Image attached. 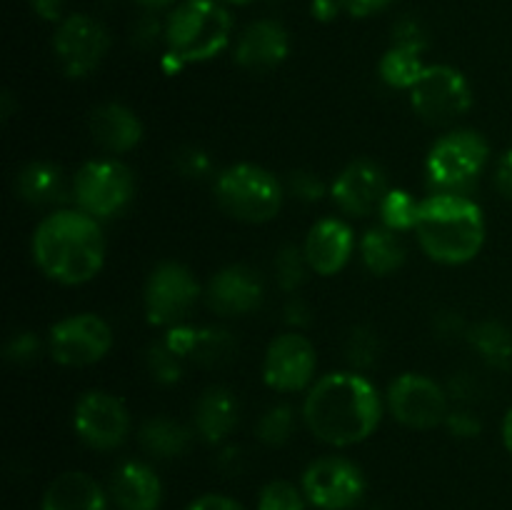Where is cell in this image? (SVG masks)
<instances>
[{
    "label": "cell",
    "instance_id": "obj_10",
    "mask_svg": "<svg viewBox=\"0 0 512 510\" xmlns=\"http://www.w3.org/2000/svg\"><path fill=\"white\" fill-rule=\"evenodd\" d=\"M415 115L430 125H453L473 110V85L463 70L445 63L425 68L415 88L410 90Z\"/></svg>",
    "mask_w": 512,
    "mask_h": 510
},
{
    "label": "cell",
    "instance_id": "obj_38",
    "mask_svg": "<svg viewBox=\"0 0 512 510\" xmlns=\"http://www.w3.org/2000/svg\"><path fill=\"white\" fill-rule=\"evenodd\" d=\"M43 348H48V343H43V340L38 338V333H33V330H18V333H13L8 338L3 353L8 363L28 365L40 358Z\"/></svg>",
    "mask_w": 512,
    "mask_h": 510
},
{
    "label": "cell",
    "instance_id": "obj_48",
    "mask_svg": "<svg viewBox=\"0 0 512 510\" xmlns=\"http://www.w3.org/2000/svg\"><path fill=\"white\" fill-rule=\"evenodd\" d=\"M340 10H343L340 0H313V5H310V13H313V18L320 20V23L335 20Z\"/></svg>",
    "mask_w": 512,
    "mask_h": 510
},
{
    "label": "cell",
    "instance_id": "obj_15",
    "mask_svg": "<svg viewBox=\"0 0 512 510\" xmlns=\"http://www.w3.org/2000/svg\"><path fill=\"white\" fill-rule=\"evenodd\" d=\"M110 50V33L93 15L73 13L53 33V53L70 80H83L100 68Z\"/></svg>",
    "mask_w": 512,
    "mask_h": 510
},
{
    "label": "cell",
    "instance_id": "obj_21",
    "mask_svg": "<svg viewBox=\"0 0 512 510\" xmlns=\"http://www.w3.org/2000/svg\"><path fill=\"white\" fill-rule=\"evenodd\" d=\"M88 130L93 143L113 158H120V155L138 148L145 133L138 113L130 105L118 103V100L100 103L98 108H93L88 118Z\"/></svg>",
    "mask_w": 512,
    "mask_h": 510
},
{
    "label": "cell",
    "instance_id": "obj_8",
    "mask_svg": "<svg viewBox=\"0 0 512 510\" xmlns=\"http://www.w3.org/2000/svg\"><path fill=\"white\" fill-rule=\"evenodd\" d=\"M200 298H205V288L193 270L178 260H163L145 278L143 315L153 328L170 330L188 323Z\"/></svg>",
    "mask_w": 512,
    "mask_h": 510
},
{
    "label": "cell",
    "instance_id": "obj_20",
    "mask_svg": "<svg viewBox=\"0 0 512 510\" xmlns=\"http://www.w3.org/2000/svg\"><path fill=\"white\" fill-rule=\"evenodd\" d=\"M290 55V35L278 20H255L235 40L233 58L248 73H268L280 68Z\"/></svg>",
    "mask_w": 512,
    "mask_h": 510
},
{
    "label": "cell",
    "instance_id": "obj_11",
    "mask_svg": "<svg viewBox=\"0 0 512 510\" xmlns=\"http://www.w3.org/2000/svg\"><path fill=\"white\" fill-rule=\"evenodd\" d=\"M305 500L318 510H353L363 503L368 480L345 455H320L300 475Z\"/></svg>",
    "mask_w": 512,
    "mask_h": 510
},
{
    "label": "cell",
    "instance_id": "obj_44",
    "mask_svg": "<svg viewBox=\"0 0 512 510\" xmlns=\"http://www.w3.org/2000/svg\"><path fill=\"white\" fill-rule=\"evenodd\" d=\"M185 510H245V505L238 503L235 498H230V495L205 493L198 495L195 500H190Z\"/></svg>",
    "mask_w": 512,
    "mask_h": 510
},
{
    "label": "cell",
    "instance_id": "obj_30",
    "mask_svg": "<svg viewBox=\"0 0 512 510\" xmlns=\"http://www.w3.org/2000/svg\"><path fill=\"white\" fill-rule=\"evenodd\" d=\"M298 428V410L288 403H275L265 408L255 420V438L268 448H283Z\"/></svg>",
    "mask_w": 512,
    "mask_h": 510
},
{
    "label": "cell",
    "instance_id": "obj_13",
    "mask_svg": "<svg viewBox=\"0 0 512 510\" xmlns=\"http://www.w3.org/2000/svg\"><path fill=\"white\" fill-rule=\"evenodd\" d=\"M260 375L273 393H305L318 380V350L303 330L278 333L265 348Z\"/></svg>",
    "mask_w": 512,
    "mask_h": 510
},
{
    "label": "cell",
    "instance_id": "obj_40",
    "mask_svg": "<svg viewBox=\"0 0 512 510\" xmlns=\"http://www.w3.org/2000/svg\"><path fill=\"white\" fill-rule=\"evenodd\" d=\"M445 388H448L450 400H453V403H458V405H470L475 400V395L483 393V385L478 383L475 373H470V370L455 373L453 378L445 383Z\"/></svg>",
    "mask_w": 512,
    "mask_h": 510
},
{
    "label": "cell",
    "instance_id": "obj_49",
    "mask_svg": "<svg viewBox=\"0 0 512 510\" xmlns=\"http://www.w3.org/2000/svg\"><path fill=\"white\" fill-rule=\"evenodd\" d=\"M35 13L45 20H55L60 23V10H63V0H30Z\"/></svg>",
    "mask_w": 512,
    "mask_h": 510
},
{
    "label": "cell",
    "instance_id": "obj_4",
    "mask_svg": "<svg viewBox=\"0 0 512 510\" xmlns=\"http://www.w3.org/2000/svg\"><path fill=\"white\" fill-rule=\"evenodd\" d=\"M233 40V15L218 0H180L165 20V50L185 65L218 58Z\"/></svg>",
    "mask_w": 512,
    "mask_h": 510
},
{
    "label": "cell",
    "instance_id": "obj_46",
    "mask_svg": "<svg viewBox=\"0 0 512 510\" xmlns=\"http://www.w3.org/2000/svg\"><path fill=\"white\" fill-rule=\"evenodd\" d=\"M395 0H340L345 13H350L353 18H370V15L380 13V10L390 8Z\"/></svg>",
    "mask_w": 512,
    "mask_h": 510
},
{
    "label": "cell",
    "instance_id": "obj_50",
    "mask_svg": "<svg viewBox=\"0 0 512 510\" xmlns=\"http://www.w3.org/2000/svg\"><path fill=\"white\" fill-rule=\"evenodd\" d=\"M135 3H138L145 13L158 15V13H165V10L170 13V10H173L180 0H135Z\"/></svg>",
    "mask_w": 512,
    "mask_h": 510
},
{
    "label": "cell",
    "instance_id": "obj_17",
    "mask_svg": "<svg viewBox=\"0 0 512 510\" xmlns=\"http://www.w3.org/2000/svg\"><path fill=\"white\" fill-rule=\"evenodd\" d=\"M265 300V283L255 268L233 263L210 275L205 285V305L220 318H245L260 310Z\"/></svg>",
    "mask_w": 512,
    "mask_h": 510
},
{
    "label": "cell",
    "instance_id": "obj_37",
    "mask_svg": "<svg viewBox=\"0 0 512 510\" xmlns=\"http://www.w3.org/2000/svg\"><path fill=\"white\" fill-rule=\"evenodd\" d=\"M285 193L290 198L300 200V203H320L325 195H330V185L320 178L313 170H293L288 173V180H285Z\"/></svg>",
    "mask_w": 512,
    "mask_h": 510
},
{
    "label": "cell",
    "instance_id": "obj_34",
    "mask_svg": "<svg viewBox=\"0 0 512 510\" xmlns=\"http://www.w3.org/2000/svg\"><path fill=\"white\" fill-rule=\"evenodd\" d=\"M378 355H380V340L378 333L368 325H358V328L350 330L348 340H345V358H348L350 368L365 370L373 368L378 363Z\"/></svg>",
    "mask_w": 512,
    "mask_h": 510
},
{
    "label": "cell",
    "instance_id": "obj_52",
    "mask_svg": "<svg viewBox=\"0 0 512 510\" xmlns=\"http://www.w3.org/2000/svg\"><path fill=\"white\" fill-rule=\"evenodd\" d=\"M218 3H223V5H250V3H255V0H218Z\"/></svg>",
    "mask_w": 512,
    "mask_h": 510
},
{
    "label": "cell",
    "instance_id": "obj_36",
    "mask_svg": "<svg viewBox=\"0 0 512 510\" xmlns=\"http://www.w3.org/2000/svg\"><path fill=\"white\" fill-rule=\"evenodd\" d=\"M173 168L180 178L185 180H208L210 175H218L215 173V163L210 158L208 150L198 148V145H185L175 153L173 158Z\"/></svg>",
    "mask_w": 512,
    "mask_h": 510
},
{
    "label": "cell",
    "instance_id": "obj_1",
    "mask_svg": "<svg viewBox=\"0 0 512 510\" xmlns=\"http://www.w3.org/2000/svg\"><path fill=\"white\" fill-rule=\"evenodd\" d=\"M385 415V395L360 370H333L318 375L305 390L300 420L320 443L353 448L373 438Z\"/></svg>",
    "mask_w": 512,
    "mask_h": 510
},
{
    "label": "cell",
    "instance_id": "obj_3",
    "mask_svg": "<svg viewBox=\"0 0 512 510\" xmlns=\"http://www.w3.org/2000/svg\"><path fill=\"white\" fill-rule=\"evenodd\" d=\"M425 258L458 268L478 258L488 238V223L480 203L465 193H430L420 200L413 230Z\"/></svg>",
    "mask_w": 512,
    "mask_h": 510
},
{
    "label": "cell",
    "instance_id": "obj_23",
    "mask_svg": "<svg viewBox=\"0 0 512 510\" xmlns=\"http://www.w3.org/2000/svg\"><path fill=\"white\" fill-rule=\"evenodd\" d=\"M240 425V400L225 385H210L193 405V428L200 440L225 445Z\"/></svg>",
    "mask_w": 512,
    "mask_h": 510
},
{
    "label": "cell",
    "instance_id": "obj_12",
    "mask_svg": "<svg viewBox=\"0 0 512 510\" xmlns=\"http://www.w3.org/2000/svg\"><path fill=\"white\" fill-rule=\"evenodd\" d=\"M48 355L63 368H90L113 350V328L98 313H73L48 330Z\"/></svg>",
    "mask_w": 512,
    "mask_h": 510
},
{
    "label": "cell",
    "instance_id": "obj_29",
    "mask_svg": "<svg viewBox=\"0 0 512 510\" xmlns=\"http://www.w3.org/2000/svg\"><path fill=\"white\" fill-rule=\"evenodd\" d=\"M428 63L423 60V50L408 48V45H390L378 63V75L390 90H410L425 73Z\"/></svg>",
    "mask_w": 512,
    "mask_h": 510
},
{
    "label": "cell",
    "instance_id": "obj_43",
    "mask_svg": "<svg viewBox=\"0 0 512 510\" xmlns=\"http://www.w3.org/2000/svg\"><path fill=\"white\" fill-rule=\"evenodd\" d=\"M283 320L288 323L290 330L308 328V323L313 320V310H310L308 300L300 298L298 293L288 295V300L283 305Z\"/></svg>",
    "mask_w": 512,
    "mask_h": 510
},
{
    "label": "cell",
    "instance_id": "obj_6",
    "mask_svg": "<svg viewBox=\"0 0 512 510\" xmlns=\"http://www.w3.org/2000/svg\"><path fill=\"white\" fill-rule=\"evenodd\" d=\"M135 190L138 180L130 165L113 155L85 160L70 175V203L100 223L123 215L133 203Z\"/></svg>",
    "mask_w": 512,
    "mask_h": 510
},
{
    "label": "cell",
    "instance_id": "obj_47",
    "mask_svg": "<svg viewBox=\"0 0 512 510\" xmlns=\"http://www.w3.org/2000/svg\"><path fill=\"white\" fill-rule=\"evenodd\" d=\"M468 328L470 325H465L458 313H438V318H435V330L440 333V338H458V335L465 338Z\"/></svg>",
    "mask_w": 512,
    "mask_h": 510
},
{
    "label": "cell",
    "instance_id": "obj_18",
    "mask_svg": "<svg viewBox=\"0 0 512 510\" xmlns=\"http://www.w3.org/2000/svg\"><path fill=\"white\" fill-rule=\"evenodd\" d=\"M358 250L355 230L345 218H320L310 225L303 240V253L310 265V273L320 278H333L343 273Z\"/></svg>",
    "mask_w": 512,
    "mask_h": 510
},
{
    "label": "cell",
    "instance_id": "obj_14",
    "mask_svg": "<svg viewBox=\"0 0 512 510\" xmlns=\"http://www.w3.org/2000/svg\"><path fill=\"white\" fill-rule=\"evenodd\" d=\"M73 430L90 450L110 453L128 440L133 418L123 398L108 390H88L75 400Z\"/></svg>",
    "mask_w": 512,
    "mask_h": 510
},
{
    "label": "cell",
    "instance_id": "obj_9",
    "mask_svg": "<svg viewBox=\"0 0 512 510\" xmlns=\"http://www.w3.org/2000/svg\"><path fill=\"white\" fill-rule=\"evenodd\" d=\"M453 400L448 388L425 373H400L385 390V410L395 423L410 430H435L445 425Z\"/></svg>",
    "mask_w": 512,
    "mask_h": 510
},
{
    "label": "cell",
    "instance_id": "obj_32",
    "mask_svg": "<svg viewBox=\"0 0 512 510\" xmlns=\"http://www.w3.org/2000/svg\"><path fill=\"white\" fill-rule=\"evenodd\" d=\"M273 275H275V283H278V288L283 290L285 295L298 293L310 275V265L308 260H305L303 245H295V243L280 245L273 260Z\"/></svg>",
    "mask_w": 512,
    "mask_h": 510
},
{
    "label": "cell",
    "instance_id": "obj_39",
    "mask_svg": "<svg viewBox=\"0 0 512 510\" xmlns=\"http://www.w3.org/2000/svg\"><path fill=\"white\" fill-rule=\"evenodd\" d=\"M443 428L448 430L453 438H460V440H473L483 433V423H480L475 410H470L468 405H455V408H450Z\"/></svg>",
    "mask_w": 512,
    "mask_h": 510
},
{
    "label": "cell",
    "instance_id": "obj_24",
    "mask_svg": "<svg viewBox=\"0 0 512 510\" xmlns=\"http://www.w3.org/2000/svg\"><path fill=\"white\" fill-rule=\"evenodd\" d=\"M40 510H110V495L93 475L65 470L48 483Z\"/></svg>",
    "mask_w": 512,
    "mask_h": 510
},
{
    "label": "cell",
    "instance_id": "obj_42",
    "mask_svg": "<svg viewBox=\"0 0 512 510\" xmlns=\"http://www.w3.org/2000/svg\"><path fill=\"white\" fill-rule=\"evenodd\" d=\"M158 40L165 43V23H160L153 13H145L143 18L135 23L133 43L140 45V48H150V45H155Z\"/></svg>",
    "mask_w": 512,
    "mask_h": 510
},
{
    "label": "cell",
    "instance_id": "obj_28",
    "mask_svg": "<svg viewBox=\"0 0 512 510\" xmlns=\"http://www.w3.org/2000/svg\"><path fill=\"white\" fill-rule=\"evenodd\" d=\"M470 348L480 355L488 368L510 370L512 368V330L500 320H480L468 328L465 335Z\"/></svg>",
    "mask_w": 512,
    "mask_h": 510
},
{
    "label": "cell",
    "instance_id": "obj_5",
    "mask_svg": "<svg viewBox=\"0 0 512 510\" xmlns=\"http://www.w3.org/2000/svg\"><path fill=\"white\" fill-rule=\"evenodd\" d=\"M213 195L228 218L248 225L270 223L283 210L285 183L258 163H233L213 178Z\"/></svg>",
    "mask_w": 512,
    "mask_h": 510
},
{
    "label": "cell",
    "instance_id": "obj_27",
    "mask_svg": "<svg viewBox=\"0 0 512 510\" xmlns=\"http://www.w3.org/2000/svg\"><path fill=\"white\" fill-rule=\"evenodd\" d=\"M358 253L365 270H368L370 275H375V278L395 275L403 268L405 260H408L403 235L385 228V225H373V228H368L360 235Z\"/></svg>",
    "mask_w": 512,
    "mask_h": 510
},
{
    "label": "cell",
    "instance_id": "obj_7",
    "mask_svg": "<svg viewBox=\"0 0 512 510\" xmlns=\"http://www.w3.org/2000/svg\"><path fill=\"white\" fill-rule=\"evenodd\" d=\"M490 160V145L473 128L440 135L425 155V178L435 193H470Z\"/></svg>",
    "mask_w": 512,
    "mask_h": 510
},
{
    "label": "cell",
    "instance_id": "obj_51",
    "mask_svg": "<svg viewBox=\"0 0 512 510\" xmlns=\"http://www.w3.org/2000/svg\"><path fill=\"white\" fill-rule=\"evenodd\" d=\"M500 435H503L505 450H508V453L512 455V405L508 408V413H505L503 428H500Z\"/></svg>",
    "mask_w": 512,
    "mask_h": 510
},
{
    "label": "cell",
    "instance_id": "obj_41",
    "mask_svg": "<svg viewBox=\"0 0 512 510\" xmlns=\"http://www.w3.org/2000/svg\"><path fill=\"white\" fill-rule=\"evenodd\" d=\"M393 45H408V48L428 50V35H425L423 25L413 18H403L395 23L393 28Z\"/></svg>",
    "mask_w": 512,
    "mask_h": 510
},
{
    "label": "cell",
    "instance_id": "obj_22",
    "mask_svg": "<svg viewBox=\"0 0 512 510\" xmlns=\"http://www.w3.org/2000/svg\"><path fill=\"white\" fill-rule=\"evenodd\" d=\"M108 495L115 510H158L163 503V480L145 460H125L110 475Z\"/></svg>",
    "mask_w": 512,
    "mask_h": 510
},
{
    "label": "cell",
    "instance_id": "obj_26",
    "mask_svg": "<svg viewBox=\"0 0 512 510\" xmlns=\"http://www.w3.org/2000/svg\"><path fill=\"white\" fill-rule=\"evenodd\" d=\"M195 438V428L188 423L170 418V415H153L143 420L138 428V443L145 455L155 460L180 458L190 450Z\"/></svg>",
    "mask_w": 512,
    "mask_h": 510
},
{
    "label": "cell",
    "instance_id": "obj_16",
    "mask_svg": "<svg viewBox=\"0 0 512 510\" xmlns=\"http://www.w3.org/2000/svg\"><path fill=\"white\" fill-rule=\"evenodd\" d=\"M388 175L375 160H350L333 180H330V200L345 218H370L378 215L380 203L388 195Z\"/></svg>",
    "mask_w": 512,
    "mask_h": 510
},
{
    "label": "cell",
    "instance_id": "obj_35",
    "mask_svg": "<svg viewBox=\"0 0 512 510\" xmlns=\"http://www.w3.org/2000/svg\"><path fill=\"white\" fill-rule=\"evenodd\" d=\"M305 505L303 488L283 478L268 480L258 493V510H305Z\"/></svg>",
    "mask_w": 512,
    "mask_h": 510
},
{
    "label": "cell",
    "instance_id": "obj_19",
    "mask_svg": "<svg viewBox=\"0 0 512 510\" xmlns=\"http://www.w3.org/2000/svg\"><path fill=\"white\" fill-rule=\"evenodd\" d=\"M163 340L185 363L203 365V368H220L233 360L235 353L233 333L220 325H175L165 330Z\"/></svg>",
    "mask_w": 512,
    "mask_h": 510
},
{
    "label": "cell",
    "instance_id": "obj_31",
    "mask_svg": "<svg viewBox=\"0 0 512 510\" xmlns=\"http://www.w3.org/2000/svg\"><path fill=\"white\" fill-rule=\"evenodd\" d=\"M420 200L423 198H415L410 190L390 188L378 210L380 225H385V228L395 230V233L400 235L413 233L415 225H418Z\"/></svg>",
    "mask_w": 512,
    "mask_h": 510
},
{
    "label": "cell",
    "instance_id": "obj_25",
    "mask_svg": "<svg viewBox=\"0 0 512 510\" xmlns=\"http://www.w3.org/2000/svg\"><path fill=\"white\" fill-rule=\"evenodd\" d=\"M13 190L23 203L33 208H63L70 200V180L63 168L50 160H30L18 170L13 180Z\"/></svg>",
    "mask_w": 512,
    "mask_h": 510
},
{
    "label": "cell",
    "instance_id": "obj_45",
    "mask_svg": "<svg viewBox=\"0 0 512 510\" xmlns=\"http://www.w3.org/2000/svg\"><path fill=\"white\" fill-rule=\"evenodd\" d=\"M493 180L498 193L503 195L505 200H512V148H508L503 155H500L498 165H495Z\"/></svg>",
    "mask_w": 512,
    "mask_h": 510
},
{
    "label": "cell",
    "instance_id": "obj_33",
    "mask_svg": "<svg viewBox=\"0 0 512 510\" xmlns=\"http://www.w3.org/2000/svg\"><path fill=\"white\" fill-rule=\"evenodd\" d=\"M145 368H148V375L155 383L170 388V385H178L183 380L185 360L178 353H173L168 343L160 338L145 350Z\"/></svg>",
    "mask_w": 512,
    "mask_h": 510
},
{
    "label": "cell",
    "instance_id": "obj_2",
    "mask_svg": "<svg viewBox=\"0 0 512 510\" xmlns=\"http://www.w3.org/2000/svg\"><path fill=\"white\" fill-rule=\"evenodd\" d=\"M30 255L40 273L65 288H78L98 278L108 258L103 223L75 205L50 210L35 225Z\"/></svg>",
    "mask_w": 512,
    "mask_h": 510
}]
</instances>
